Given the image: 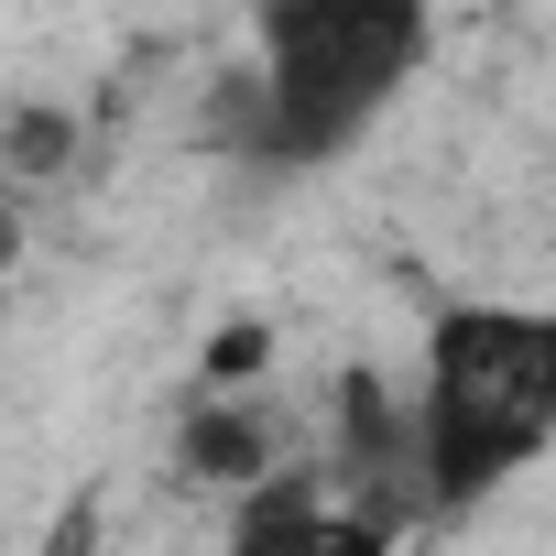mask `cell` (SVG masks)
Masks as SVG:
<instances>
[{
  "label": "cell",
  "mask_w": 556,
  "mask_h": 556,
  "mask_svg": "<svg viewBox=\"0 0 556 556\" xmlns=\"http://www.w3.org/2000/svg\"><path fill=\"white\" fill-rule=\"evenodd\" d=\"M556 447V306H447L415 371V458L426 513H469Z\"/></svg>",
  "instance_id": "obj_1"
},
{
  "label": "cell",
  "mask_w": 556,
  "mask_h": 556,
  "mask_svg": "<svg viewBox=\"0 0 556 556\" xmlns=\"http://www.w3.org/2000/svg\"><path fill=\"white\" fill-rule=\"evenodd\" d=\"M437 0H262L251 131L273 164H339L426 66Z\"/></svg>",
  "instance_id": "obj_2"
},
{
  "label": "cell",
  "mask_w": 556,
  "mask_h": 556,
  "mask_svg": "<svg viewBox=\"0 0 556 556\" xmlns=\"http://www.w3.org/2000/svg\"><path fill=\"white\" fill-rule=\"evenodd\" d=\"M393 534L404 513H382L339 469H273L262 491H240L229 556H393Z\"/></svg>",
  "instance_id": "obj_3"
},
{
  "label": "cell",
  "mask_w": 556,
  "mask_h": 556,
  "mask_svg": "<svg viewBox=\"0 0 556 556\" xmlns=\"http://www.w3.org/2000/svg\"><path fill=\"white\" fill-rule=\"evenodd\" d=\"M186 469H197V480H229V491H262V480H273V426L240 415V404H218V415L186 426Z\"/></svg>",
  "instance_id": "obj_4"
}]
</instances>
